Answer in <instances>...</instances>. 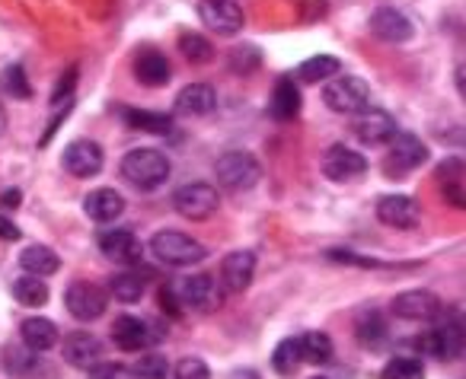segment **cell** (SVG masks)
Segmentation results:
<instances>
[{
	"label": "cell",
	"instance_id": "7402d4cb",
	"mask_svg": "<svg viewBox=\"0 0 466 379\" xmlns=\"http://www.w3.org/2000/svg\"><path fill=\"white\" fill-rule=\"evenodd\" d=\"M84 211L90 220L96 224H112L125 214V198L116 192V188H96L84 198Z\"/></svg>",
	"mask_w": 466,
	"mask_h": 379
},
{
	"label": "cell",
	"instance_id": "f35d334b",
	"mask_svg": "<svg viewBox=\"0 0 466 379\" xmlns=\"http://www.w3.org/2000/svg\"><path fill=\"white\" fill-rule=\"evenodd\" d=\"M259 52H256V45H243V48H233V55H230V71L233 74H253L256 67H259Z\"/></svg>",
	"mask_w": 466,
	"mask_h": 379
},
{
	"label": "cell",
	"instance_id": "f546056e",
	"mask_svg": "<svg viewBox=\"0 0 466 379\" xmlns=\"http://www.w3.org/2000/svg\"><path fill=\"white\" fill-rule=\"evenodd\" d=\"M109 294H112V300H118V303H125V306H131V303H137L144 296V277L135 274V271H122V274L112 277Z\"/></svg>",
	"mask_w": 466,
	"mask_h": 379
},
{
	"label": "cell",
	"instance_id": "5bb4252c",
	"mask_svg": "<svg viewBox=\"0 0 466 379\" xmlns=\"http://www.w3.org/2000/svg\"><path fill=\"white\" fill-rule=\"evenodd\" d=\"M351 135H355L361 144H368V147H377V144H387L390 137L396 135V122L390 112L364 109L351 118Z\"/></svg>",
	"mask_w": 466,
	"mask_h": 379
},
{
	"label": "cell",
	"instance_id": "3957f363",
	"mask_svg": "<svg viewBox=\"0 0 466 379\" xmlns=\"http://www.w3.org/2000/svg\"><path fill=\"white\" fill-rule=\"evenodd\" d=\"M150 252L160 258L169 268H192V264L205 262V245L198 239H192L188 233H176V230H163L150 239Z\"/></svg>",
	"mask_w": 466,
	"mask_h": 379
},
{
	"label": "cell",
	"instance_id": "2e32d148",
	"mask_svg": "<svg viewBox=\"0 0 466 379\" xmlns=\"http://www.w3.org/2000/svg\"><path fill=\"white\" fill-rule=\"evenodd\" d=\"M65 169L74 179H93L103 169V147L96 141H74L65 147Z\"/></svg>",
	"mask_w": 466,
	"mask_h": 379
},
{
	"label": "cell",
	"instance_id": "5b68a950",
	"mask_svg": "<svg viewBox=\"0 0 466 379\" xmlns=\"http://www.w3.org/2000/svg\"><path fill=\"white\" fill-rule=\"evenodd\" d=\"M173 294L182 309H195V313H211L224 303L220 284L211 274H188L179 284H173Z\"/></svg>",
	"mask_w": 466,
	"mask_h": 379
},
{
	"label": "cell",
	"instance_id": "60d3db41",
	"mask_svg": "<svg viewBox=\"0 0 466 379\" xmlns=\"http://www.w3.org/2000/svg\"><path fill=\"white\" fill-rule=\"evenodd\" d=\"M86 373H90V379H135L131 376V366L109 364V360H99V364H93Z\"/></svg>",
	"mask_w": 466,
	"mask_h": 379
},
{
	"label": "cell",
	"instance_id": "8992f818",
	"mask_svg": "<svg viewBox=\"0 0 466 379\" xmlns=\"http://www.w3.org/2000/svg\"><path fill=\"white\" fill-rule=\"evenodd\" d=\"M173 207L186 220H208L220 207V194L208 182H188V185L176 188Z\"/></svg>",
	"mask_w": 466,
	"mask_h": 379
},
{
	"label": "cell",
	"instance_id": "7bdbcfd3",
	"mask_svg": "<svg viewBox=\"0 0 466 379\" xmlns=\"http://www.w3.org/2000/svg\"><path fill=\"white\" fill-rule=\"evenodd\" d=\"M441 182H444V185H463V163L460 160H447V163H441Z\"/></svg>",
	"mask_w": 466,
	"mask_h": 379
},
{
	"label": "cell",
	"instance_id": "277c9868",
	"mask_svg": "<svg viewBox=\"0 0 466 379\" xmlns=\"http://www.w3.org/2000/svg\"><path fill=\"white\" fill-rule=\"evenodd\" d=\"M368 99H370L368 80L351 77V74H339V77L326 80L323 86L326 109L339 112V115H358V112L368 109Z\"/></svg>",
	"mask_w": 466,
	"mask_h": 379
},
{
	"label": "cell",
	"instance_id": "74e56055",
	"mask_svg": "<svg viewBox=\"0 0 466 379\" xmlns=\"http://www.w3.org/2000/svg\"><path fill=\"white\" fill-rule=\"evenodd\" d=\"M383 379H425V366L415 357H393L383 366Z\"/></svg>",
	"mask_w": 466,
	"mask_h": 379
},
{
	"label": "cell",
	"instance_id": "e0dca14e",
	"mask_svg": "<svg viewBox=\"0 0 466 379\" xmlns=\"http://www.w3.org/2000/svg\"><path fill=\"white\" fill-rule=\"evenodd\" d=\"M61 357L77 370H90L93 364L103 360V341L90 332H71L61 338Z\"/></svg>",
	"mask_w": 466,
	"mask_h": 379
},
{
	"label": "cell",
	"instance_id": "4316f807",
	"mask_svg": "<svg viewBox=\"0 0 466 379\" xmlns=\"http://www.w3.org/2000/svg\"><path fill=\"white\" fill-rule=\"evenodd\" d=\"M339 74H342V65H339V58H332V55L307 58L304 65L298 67V77L304 80V84H326V80L339 77Z\"/></svg>",
	"mask_w": 466,
	"mask_h": 379
},
{
	"label": "cell",
	"instance_id": "8d00e7d4",
	"mask_svg": "<svg viewBox=\"0 0 466 379\" xmlns=\"http://www.w3.org/2000/svg\"><path fill=\"white\" fill-rule=\"evenodd\" d=\"M387 338V322H383L380 313H368L361 322H358V341L368 347H377Z\"/></svg>",
	"mask_w": 466,
	"mask_h": 379
},
{
	"label": "cell",
	"instance_id": "6da1fadb",
	"mask_svg": "<svg viewBox=\"0 0 466 379\" xmlns=\"http://www.w3.org/2000/svg\"><path fill=\"white\" fill-rule=\"evenodd\" d=\"M169 156L163 150H154V147H137V150H128L122 160V175L131 182L135 188L141 192H154L160 188L163 182L169 179Z\"/></svg>",
	"mask_w": 466,
	"mask_h": 379
},
{
	"label": "cell",
	"instance_id": "d6a6232c",
	"mask_svg": "<svg viewBox=\"0 0 466 379\" xmlns=\"http://www.w3.org/2000/svg\"><path fill=\"white\" fill-rule=\"evenodd\" d=\"M39 366V354H33L29 347L10 344L4 347V370L14 373V376H29V373Z\"/></svg>",
	"mask_w": 466,
	"mask_h": 379
},
{
	"label": "cell",
	"instance_id": "e575fe53",
	"mask_svg": "<svg viewBox=\"0 0 466 379\" xmlns=\"http://www.w3.org/2000/svg\"><path fill=\"white\" fill-rule=\"evenodd\" d=\"M0 90L7 93L10 99H29L33 96V86H29L26 71H23L20 65L7 67V71L0 74Z\"/></svg>",
	"mask_w": 466,
	"mask_h": 379
},
{
	"label": "cell",
	"instance_id": "d4e9b609",
	"mask_svg": "<svg viewBox=\"0 0 466 379\" xmlns=\"http://www.w3.org/2000/svg\"><path fill=\"white\" fill-rule=\"evenodd\" d=\"M20 338H23V347H29L33 354H46V351H52V347L58 344V328H55L52 319H42V315H35V319L23 322Z\"/></svg>",
	"mask_w": 466,
	"mask_h": 379
},
{
	"label": "cell",
	"instance_id": "30bf717a",
	"mask_svg": "<svg viewBox=\"0 0 466 379\" xmlns=\"http://www.w3.org/2000/svg\"><path fill=\"white\" fill-rule=\"evenodd\" d=\"M198 16L214 35H237L247 23V14L237 0H201Z\"/></svg>",
	"mask_w": 466,
	"mask_h": 379
},
{
	"label": "cell",
	"instance_id": "4fadbf2b",
	"mask_svg": "<svg viewBox=\"0 0 466 379\" xmlns=\"http://www.w3.org/2000/svg\"><path fill=\"white\" fill-rule=\"evenodd\" d=\"M368 173V156H361L358 150L345 147V144H332L323 154V175L332 182H349Z\"/></svg>",
	"mask_w": 466,
	"mask_h": 379
},
{
	"label": "cell",
	"instance_id": "7dc6e473",
	"mask_svg": "<svg viewBox=\"0 0 466 379\" xmlns=\"http://www.w3.org/2000/svg\"><path fill=\"white\" fill-rule=\"evenodd\" d=\"M7 131V112H4V105H0V135Z\"/></svg>",
	"mask_w": 466,
	"mask_h": 379
},
{
	"label": "cell",
	"instance_id": "ac0fdd59",
	"mask_svg": "<svg viewBox=\"0 0 466 379\" xmlns=\"http://www.w3.org/2000/svg\"><path fill=\"white\" fill-rule=\"evenodd\" d=\"M253 274H256V252L249 249H237L220 262V284L233 294H240L253 284Z\"/></svg>",
	"mask_w": 466,
	"mask_h": 379
},
{
	"label": "cell",
	"instance_id": "ffe728a7",
	"mask_svg": "<svg viewBox=\"0 0 466 379\" xmlns=\"http://www.w3.org/2000/svg\"><path fill=\"white\" fill-rule=\"evenodd\" d=\"M154 338L157 334L150 332V325L144 319H137V315H118L112 322V341L122 351H144Z\"/></svg>",
	"mask_w": 466,
	"mask_h": 379
},
{
	"label": "cell",
	"instance_id": "9c48e42d",
	"mask_svg": "<svg viewBox=\"0 0 466 379\" xmlns=\"http://www.w3.org/2000/svg\"><path fill=\"white\" fill-rule=\"evenodd\" d=\"M106 303H109L106 290L96 287V284H90V281H74L65 294L67 313H71L77 322H96L99 315L106 313Z\"/></svg>",
	"mask_w": 466,
	"mask_h": 379
},
{
	"label": "cell",
	"instance_id": "603a6c76",
	"mask_svg": "<svg viewBox=\"0 0 466 379\" xmlns=\"http://www.w3.org/2000/svg\"><path fill=\"white\" fill-rule=\"evenodd\" d=\"M300 112V90L291 77H279L272 86V99H268V115L275 122H291Z\"/></svg>",
	"mask_w": 466,
	"mask_h": 379
},
{
	"label": "cell",
	"instance_id": "c3c4849f",
	"mask_svg": "<svg viewBox=\"0 0 466 379\" xmlns=\"http://www.w3.org/2000/svg\"><path fill=\"white\" fill-rule=\"evenodd\" d=\"M457 90L463 93V67H457Z\"/></svg>",
	"mask_w": 466,
	"mask_h": 379
},
{
	"label": "cell",
	"instance_id": "44dd1931",
	"mask_svg": "<svg viewBox=\"0 0 466 379\" xmlns=\"http://www.w3.org/2000/svg\"><path fill=\"white\" fill-rule=\"evenodd\" d=\"M214 109H218V93L208 84H188L176 96V115L201 118V115H211Z\"/></svg>",
	"mask_w": 466,
	"mask_h": 379
},
{
	"label": "cell",
	"instance_id": "83f0119b",
	"mask_svg": "<svg viewBox=\"0 0 466 379\" xmlns=\"http://www.w3.org/2000/svg\"><path fill=\"white\" fill-rule=\"evenodd\" d=\"M122 118L137 131H147V135H169L173 128V115H163V112H147V109H122Z\"/></svg>",
	"mask_w": 466,
	"mask_h": 379
},
{
	"label": "cell",
	"instance_id": "7a4b0ae2",
	"mask_svg": "<svg viewBox=\"0 0 466 379\" xmlns=\"http://www.w3.org/2000/svg\"><path fill=\"white\" fill-rule=\"evenodd\" d=\"M214 175H218V185L227 192H249L262 179V166L247 150H227L214 163Z\"/></svg>",
	"mask_w": 466,
	"mask_h": 379
},
{
	"label": "cell",
	"instance_id": "ba28073f",
	"mask_svg": "<svg viewBox=\"0 0 466 379\" xmlns=\"http://www.w3.org/2000/svg\"><path fill=\"white\" fill-rule=\"evenodd\" d=\"M431 357L438 360H453L460 351H463V322H460V313H451V319H444L441 325L428 328L419 341Z\"/></svg>",
	"mask_w": 466,
	"mask_h": 379
},
{
	"label": "cell",
	"instance_id": "ab89813d",
	"mask_svg": "<svg viewBox=\"0 0 466 379\" xmlns=\"http://www.w3.org/2000/svg\"><path fill=\"white\" fill-rule=\"evenodd\" d=\"M173 379H211V370H208L205 360L186 357V360H179V364H176Z\"/></svg>",
	"mask_w": 466,
	"mask_h": 379
},
{
	"label": "cell",
	"instance_id": "836d02e7",
	"mask_svg": "<svg viewBox=\"0 0 466 379\" xmlns=\"http://www.w3.org/2000/svg\"><path fill=\"white\" fill-rule=\"evenodd\" d=\"M179 52L186 55L192 65H208V61L214 58V45L205 39V35H198V33L179 35Z\"/></svg>",
	"mask_w": 466,
	"mask_h": 379
},
{
	"label": "cell",
	"instance_id": "f1b7e54d",
	"mask_svg": "<svg viewBox=\"0 0 466 379\" xmlns=\"http://www.w3.org/2000/svg\"><path fill=\"white\" fill-rule=\"evenodd\" d=\"M14 296L20 306H29V309H39L48 303V287L42 277H33V274H23L14 281Z\"/></svg>",
	"mask_w": 466,
	"mask_h": 379
},
{
	"label": "cell",
	"instance_id": "4dcf8cb0",
	"mask_svg": "<svg viewBox=\"0 0 466 379\" xmlns=\"http://www.w3.org/2000/svg\"><path fill=\"white\" fill-rule=\"evenodd\" d=\"M300 354H304L307 364H329L336 347H332V338L323 332H307L300 334Z\"/></svg>",
	"mask_w": 466,
	"mask_h": 379
},
{
	"label": "cell",
	"instance_id": "d6986e66",
	"mask_svg": "<svg viewBox=\"0 0 466 379\" xmlns=\"http://www.w3.org/2000/svg\"><path fill=\"white\" fill-rule=\"evenodd\" d=\"M377 220L393 230H412L419 224V204L409 194H387L377 201Z\"/></svg>",
	"mask_w": 466,
	"mask_h": 379
},
{
	"label": "cell",
	"instance_id": "1f68e13d",
	"mask_svg": "<svg viewBox=\"0 0 466 379\" xmlns=\"http://www.w3.org/2000/svg\"><path fill=\"white\" fill-rule=\"evenodd\" d=\"M304 364V354H300V338H285L272 354V366L281 376H291L298 366Z\"/></svg>",
	"mask_w": 466,
	"mask_h": 379
},
{
	"label": "cell",
	"instance_id": "cb8c5ba5",
	"mask_svg": "<svg viewBox=\"0 0 466 379\" xmlns=\"http://www.w3.org/2000/svg\"><path fill=\"white\" fill-rule=\"evenodd\" d=\"M135 77H137V84L150 86V90L167 86L169 84V61L163 58L160 52H154V48H144V52H137V58H135Z\"/></svg>",
	"mask_w": 466,
	"mask_h": 379
},
{
	"label": "cell",
	"instance_id": "52a82bcc",
	"mask_svg": "<svg viewBox=\"0 0 466 379\" xmlns=\"http://www.w3.org/2000/svg\"><path fill=\"white\" fill-rule=\"evenodd\" d=\"M387 144H390V156L383 163V169H387L390 179H402V175L419 169L428 160V147L415 135H393Z\"/></svg>",
	"mask_w": 466,
	"mask_h": 379
},
{
	"label": "cell",
	"instance_id": "b9f144b4",
	"mask_svg": "<svg viewBox=\"0 0 466 379\" xmlns=\"http://www.w3.org/2000/svg\"><path fill=\"white\" fill-rule=\"evenodd\" d=\"M74 84H77V67H71V71L65 74V84H58V86H55V93H52V105H55V109H58L61 103H65V105H71Z\"/></svg>",
	"mask_w": 466,
	"mask_h": 379
},
{
	"label": "cell",
	"instance_id": "9a60e30c",
	"mask_svg": "<svg viewBox=\"0 0 466 379\" xmlns=\"http://www.w3.org/2000/svg\"><path fill=\"white\" fill-rule=\"evenodd\" d=\"M370 33L377 35L387 45H400V42H409L415 35V26L402 10L396 7H377L374 16H370Z\"/></svg>",
	"mask_w": 466,
	"mask_h": 379
},
{
	"label": "cell",
	"instance_id": "8fae6325",
	"mask_svg": "<svg viewBox=\"0 0 466 379\" xmlns=\"http://www.w3.org/2000/svg\"><path fill=\"white\" fill-rule=\"evenodd\" d=\"M441 309L444 303L431 290H402L400 296H393V315L406 322H431L441 315Z\"/></svg>",
	"mask_w": 466,
	"mask_h": 379
},
{
	"label": "cell",
	"instance_id": "7c38bea8",
	"mask_svg": "<svg viewBox=\"0 0 466 379\" xmlns=\"http://www.w3.org/2000/svg\"><path fill=\"white\" fill-rule=\"evenodd\" d=\"M96 245L103 249L106 258H112L116 264H137L144 255V245L141 239L135 236L131 230H125V226H112V230H103L96 236Z\"/></svg>",
	"mask_w": 466,
	"mask_h": 379
},
{
	"label": "cell",
	"instance_id": "484cf974",
	"mask_svg": "<svg viewBox=\"0 0 466 379\" xmlns=\"http://www.w3.org/2000/svg\"><path fill=\"white\" fill-rule=\"evenodd\" d=\"M20 264H23V271H29L33 277H48L61 268V258L55 255L48 245H29V249H23Z\"/></svg>",
	"mask_w": 466,
	"mask_h": 379
},
{
	"label": "cell",
	"instance_id": "bcb514c9",
	"mask_svg": "<svg viewBox=\"0 0 466 379\" xmlns=\"http://www.w3.org/2000/svg\"><path fill=\"white\" fill-rule=\"evenodd\" d=\"M20 188H10V192H4L0 194V207H4V211H16V207H20Z\"/></svg>",
	"mask_w": 466,
	"mask_h": 379
},
{
	"label": "cell",
	"instance_id": "f6af8a7d",
	"mask_svg": "<svg viewBox=\"0 0 466 379\" xmlns=\"http://www.w3.org/2000/svg\"><path fill=\"white\" fill-rule=\"evenodd\" d=\"M160 306L167 309L169 315H179V313H182V306H179V300H176L173 287H163V290H160Z\"/></svg>",
	"mask_w": 466,
	"mask_h": 379
},
{
	"label": "cell",
	"instance_id": "d590c367",
	"mask_svg": "<svg viewBox=\"0 0 466 379\" xmlns=\"http://www.w3.org/2000/svg\"><path fill=\"white\" fill-rule=\"evenodd\" d=\"M131 376L135 379H167L169 376V364L163 354H141L137 364L131 366Z\"/></svg>",
	"mask_w": 466,
	"mask_h": 379
},
{
	"label": "cell",
	"instance_id": "681fc988",
	"mask_svg": "<svg viewBox=\"0 0 466 379\" xmlns=\"http://www.w3.org/2000/svg\"><path fill=\"white\" fill-rule=\"evenodd\" d=\"M313 379H326V376H313Z\"/></svg>",
	"mask_w": 466,
	"mask_h": 379
},
{
	"label": "cell",
	"instance_id": "ee69618b",
	"mask_svg": "<svg viewBox=\"0 0 466 379\" xmlns=\"http://www.w3.org/2000/svg\"><path fill=\"white\" fill-rule=\"evenodd\" d=\"M0 239H4V243H16V239H20V226L10 217H4V214H0Z\"/></svg>",
	"mask_w": 466,
	"mask_h": 379
}]
</instances>
